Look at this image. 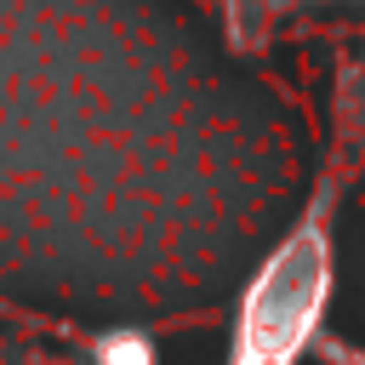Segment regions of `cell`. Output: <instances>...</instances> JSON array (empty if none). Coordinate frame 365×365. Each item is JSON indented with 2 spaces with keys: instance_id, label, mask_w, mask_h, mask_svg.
Instances as JSON below:
<instances>
[{
  "instance_id": "6da1fadb",
  "label": "cell",
  "mask_w": 365,
  "mask_h": 365,
  "mask_svg": "<svg viewBox=\"0 0 365 365\" xmlns=\"http://www.w3.org/2000/svg\"><path fill=\"white\" fill-rule=\"evenodd\" d=\"M325 291H331V245L319 222H302L251 279L234 319L228 365H297L319 331Z\"/></svg>"
},
{
  "instance_id": "7a4b0ae2",
  "label": "cell",
  "mask_w": 365,
  "mask_h": 365,
  "mask_svg": "<svg viewBox=\"0 0 365 365\" xmlns=\"http://www.w3.org/2000/svg\"><path fill=\"white\" fill-rule=\"evenodd\" d=\"M97 359H103V365H154V354H148V342H143L137 331L108 336V342L97 348Z\"/></svg>"
}]
</instances>
